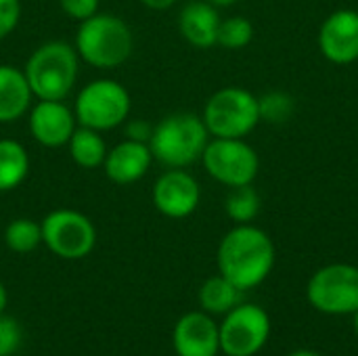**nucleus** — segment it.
<instances>
[{
  "instance_id": "obj_1",
  "label": "nucleus",
  "mask_w": 358,
  "mask_h": 356,
  "mask_svg": "<svg viewBox=\"0 0 358 356\" xmlns=\"http://www.w3.org/2000/svg\"><path fill=\"white\" fill-rule=\"evenodd\" d=\"M218 271L241 292L258 287L275 266V243L258 227L237 225L218 245Z\"/></svg>"
},
{
  "instance_id": "obj_2",
  "label": "nucleus",
  "mask_w": 358,
  "mask_h": 356,
  "mask_svg": "<svg viewBox=\"0 0 358 356\" xmlns=\"http://www.w3.org/2000/svg\"><path fill=\"white\" fill-rule=\"evenodd\" d=\"M80 69V55L73 44L50 40L40 44L25 61L23 73L36 101H65Z\"/></svg>"
},
{
  "instance_id": "obj_3",
  "label": "nucleus",
  "mask_w": 358,
  "mask_h": 356,
  "mask_svg": "<svg viewBox=\"0 0 358 356\" xmlns=\"http://www.w3.org/2000/svg\"><path fill=\"white\" fill-rule=\"evenodd\" d=\"M73 46L84 63L99 69H113L130 59L134 34L122 17L113 13H94L80 21Z\"/></svg>"
},
{
  "instance_id": "obj_4",
  "label": "nucleus",
  "mask_w": 358,
  "mask_h": 356,
  "mask_svg": "<svg viewBox=\"0 0 358 356\" xmlns=\"http://www.w3.org/2000/svg\"><path fill=\"white\" fill-rule=\"evenodd\" d=\"M210 132L201 115L178 111L162 118L153 126L149 138V149L153 159L166 168H189L201 159L206 145L210 143Z\"/></svg>"
},
{
  "instance_id": "obj_5",
  "label": "nucleus",
  "mask_w": 358,
  "mask_h": 356,
  "mask_svg": "<svg viewBox=\"0 0 358 356\" xmlns=\"http://www.w3.org/2000/svg\"><path fill=\"white\" fill-rule=\"evenodd\" d=\"M130 92L124 84L111 78H99L82 86L73 103L78 126H86L99 132L122 126L130 118Z\"/></svg>"
},
{
  "instance_id": "obj_6",
  "label": "nucleus",
  "mask_w": 358,
  "mask_h": 356,
  "mask_svg": "<svg viewBox=\"0 0 358 356\" xmlns=\"http://www.w3.org/2000/svg\"><path fill=\"white\" fill-rule=\"evenodd\" d=\"M212 138H243L260 124L258 99L239 86L214 92L201 115Z\"/></svg>"
},
{
  "instance_id": "obj_7",
  "label": "nucleus",
  "mask_w": 358,
  "mask_h": 356,
  "mask_svg": "<svg viewBox=\"0 0 358 356\" xmlns=\"http://www.w3.org/2000/svg\"><path fill=\"white\" fill-rule=\"evenodd\" d=\"M42 243L63 260L86 258L96 245L92 220L78 210H52L42 218Z\"/></svg>"
},
{
  "instance_id": "obj_8",
  "label": "nucleus",
  "mask_w": 358,
  "mask_h": 356,
  "mask_svg": "<svg viewBox=\"0 0 358 356\" xmlns=\"http://www.w3.org/2000/svg\"><path fill=\"white\" fill-rule=\"evenodd\" d=\"M206 172L224 187L252 185L260 170V157L243 138H210L201 155Z\"/></svg>"
},
{
  "instance_id": "obj_9",
  "label": "nucleus",
  "mask_w": 358,
  "mask_h": 356,
  "mask_svg": "<svg viewBox=\"0 0 358 356\" xmlns=\"http://www.w3.org/2000/svg\"><path fill=\"white\" fill-rule=\"evenodd\" d=\"M308 302L325 315H352L358 311V269L336 262L319 269L306 287Z\"/></svg>"
},
{
  "instance_id": "obj_10",
  "label": "nucleus",
  "mask_w": 358,
  "mask_h": 356,
  "mask_svg": "<svg viewBox=\"0 0 358 356\" xmlns=\"http://www.w3.org/2000/svg\"><path fill=\"white\" fill-rule=\"evenodd\" d=\"M218 334L220 350L227 356H254L264 348L271 336V319L256 304H237L224 315Z\"/></svg>"
},
{
  "instance_id": "obj_11",
  "label": "nucleus",
  "mask_w": 358,
  "mask_h": 356,
  "mask_svg": "<svg viewBox=\"0 0 358 356\" xmlns=\"http://www.w3.org/2000/svg\"><path fill=\"white\" fill-rule=\"evenodd\" d=\"M151 197L159 214L180 220L197 210L201 201V189L195 176L185 168H168L157 176Z\"/></svg>"
},
{
  "instance_id": "obj_12",
  "label": "nucleus",
  "mask_w": 358,
  "mask_h": 356,
  "mask_svg": "<svg viewBox=\"0 0 358 356\" xmlns=\"http://www.w3.org/2000/svg\"><path fill=\"white\" fill-rule=\"evenodd\" d=\"M27 124L34 141L48 149L67 147L78 128L73 107L65 101H36L27 111Z\"/></svg>"
},
{
  "instance_id": "obj_13",
  "label": "nucleus",
  "mask_w": 358,
  "mask_h": 356,
  "mask_svg": "<svg viewBox=\"0 0 358 356\" xmlns=\"http://www.w3.org/2000/svg\"><path fill=\"white\" fill-rule=\"evenodd\" d=\"M319 48L323 57L336 65L358 59V13L342 8L331 13L319 31Z\"/></svg>"
},
{
  "instance_id": "obj_14",
  "label": "nucleus",
  "mask_w": 358,
  "mask_h": 356,
  "mask_svg": "<svg viewBox=\"0 0 358 356\" xmlns=\"http://www.w3.org/2000/svg\"><path fill=\"white\" fill-rule=\"evenodd\" d=\"M172 342L178 356H216L220 353L218 325L208 313H189L180 317Z\"/></svg>"
},
{
  "instance_id": "obj_15",
  "label": "nucleus",
  "mask_w": 358,
  "mask_h": 356,
  "mask_svg": "<svg viewBox=\"0 0 358 356\" xmlns=\"http://www.w3.org/2000/svg\"><path fill=\"white\" fill-rule=\"evenodd\" d=\"M153 153L147 143L124 138L115 147L107 151L103 162V170L107 178L115 185H132L138 183L151 168Z\"/></svg>"
},
{
  "instance_id": "obj_16",
  "label": "nucleus",
  "mask_w": 358,
  "mask_h": 356,
  "mask_svg": "<svg viewBox=\"0 0 358 356\" xmlns=\"http://www.w3.org/2000/svg\"><path fill=\"white\" fill-rule=\"evenodd\" d=\"M220 15L208 0H191L182 6L178 15L180 36L195 48H210L216 44Z\"/></svg>"
},
{
  "instance_id": "obj_17",
  "label": "nucleus",
  "mask_w": 358,
  "mask_h": 356,
  "mask_svg": "<svg viewBox=\"0 0 358 356\" xmlns=\"http://www.w3.org/2000/svg\"><path fill=\"white\" fill-rule=\"evenodd\" d=\"M34 103L31 88L23 69L0 63V124L21 120Z\"/></svg>"
},
{
  "instance_id": "obj_18",
  "label": "nucleus",
  "mask_w": 358,
  "mask_h": 356,
  "mask_svg": "<svg viewBox=\"0 0 358 356\" xmlns=\"http://www.w3.org/2000/svg\"><path fill=\"white\" fill-rule=\"evenodd\" d=\"M29 174V153L13 138H0V193L23 185Z\"/></svg>"
},
{
  "instance_id": "obj_19",
  "label": "nucleus",
  "mask_w": 358,
  "mask_h": 356,
  "mask_svg": "<svg viewBox=\"0 0 358 356\" xmlns=\"http://www.w3.org/2000/svg\"><path fill=\"white\" fill-rule=\"evenodd\" d=\"M103 132L86 128V126H78L67 143L69 155L73 159L76 166L84 168V170H94L101 168L105 157H107V145L101 136Z\"/></svg>"
},
{
  "instance_id": "obj_20",
  "label": "nucleus",
  "mask_w": 358,
  "mask_h": 356,
  "mask_svg": "<svg viewBox=\"0 0 358 356\" xmlns=\"http://www.w3.org/2000/svg\"><path fill=\"white\" fill-rule=\"evenodd\" d=\"M241 290L222 275L210 277L199 290V304L208 315H227L241 304Z\"/></svg>"
},
{
  "instance_id": "obj_21",
  "label": "nucleus",
  "mask_w": 358,
  "mask_h": 356,
  "mask_svg": "<svg viewBox=\"0 0 358 356\" xmlns=\"http://www.w3.org/2000/svg\"><path fill=\"white\" fill-rule=\"evenodd\" d=\"M224 212L235 225H250L260 214V195L252 185L233 187L227 201Z\"/></svg>"
},
{
  "instance_id": "obj_22",
  "label": "nucleus",
  "mask_w": 358,
  "mask_h": 356,
  "mask_svg": "<svg viewBox=\"0 0 358 356\" xmlns=\"http://www.w3.org/2000/svg\"><path fill=\"white\" fill-rule=\"evenodd\" d=\"M4 243L15 254H29L42 243V225L31 218H15L4 229Z\"/></svg>"
},
{
  "instance_id": "obj_23",
  "label": "nucleus",
  "mask_w": 358,
  "mask_h": 356,
  "mask_svg": "<svg viewBox=\"0 0 358 356\" xmlns=\"http://www.w3.org/2000/svg\"><path fill=\"white\" fill-rule=\"evenodd\" d=\"M258 109H260V122L285 124L296 111V101L287 92L273 90V92H266L264 97L258 99Z\"/></svg>"
},
{
  "instance_id": "obj_24",
  "label": "nucleus",
  "mask_w": 358,
  "mask_h": 356,
  "mask_svg": "<svg viewBox=\"0 0 358 356\" xmlns=\"http://www.w3.org/2000/svg\"><path fill=\"white\" fill-rule=\"evenodd\" d=\"M254 38V25L250 19L245 17H229V19H222L220 25H218V38H216V44L224 46V48H231V50H237V48H243L252 42Z\"/></svg>"
},
{
  "instance_id": "obj_25",
  "label": "nucleus",
  "mask_w": 358,
  "mask_h": 356,
  "mask_svg": "<svg viewBox=\"0 0 358 356\" xmlns=\"http://www.w3.org/2000/svg\"><path fill=\"white\" fill-rule=\"evenodd\" d=\"M21 346V327L15 319L0 315V356H10Z\"/></svg>"
},
{
  "instance_id": "obj_26",
  "label": "nucleus",
  "mask_w": 358,
  "mask_h": 356,
  "mask_svg": "<svg viewBox=\"0 0 358 356\" xmlns=\"http://www.w3.org/2000/svg\"><path fill=\"white\" fill-rule=\"evenodd\" d=\"M21 19V0H0V40L10 36Z\"/></svg>"
},
{
  "instance_id": "obj_27",
  "label": "nucleus",
  "mask_w": 358,
  "mask_h": 356,
  "mask_svg": "<svg viewBox=\"0 0 358 356\" xmlns=\"http://www.w3.org/2000/svg\"><path fill=\"white\" fill-rule=\"evenodd\" d=\"M99 2L101 0H59V6L67 17L76 21H84L94 13H99Z\"/></svg>"
},
{
  "instance_id": "obj_28",
  "label": "nucleus",
  "mask_w": 358,
  "mask_h": 356,
  "mask_svg": "<svg viewBox=\"0 0 358 356\" xmlns=\"http://www.w3.org/2000/svg\"><path fill=\"white\" fill-rule=\"evenodd\" d=\"M124 124H126V138L149 145V138L153 134V126L147 120H143V118H128Z\"/></svg>"
},
{
  "instance_id": "obj_29",
  "label": "nucleus",
  "mask_w": 358,
  "mask_h": 356,
  "mask_svg": "<svg viewBox=\"0 0 358 356\" xmlns=\"http://www.w3.org/2000/svg\"><path fill=\"white\" fill-rule=\"evenodd\" d=\"M147 8H151V10H166V8H170V6H174V2L176 0H141Z\"/></svg>"
},
{
  "instance_id": "obj_30",
  "label": "nucleus",
  "mask_w": 358,
  "mask_h": 356,
  "mask_svg": "<svg viewBox=\"0 0 358 356\" xmlns=\"http://www.w3.org/2000/svg\"><path fill=\"white\" fill-rule=\"evenodd\" d=\"M6 302H8V296H6L4 285L0 283V315H4V311H6Z\"/></svg>"
},
{
  "instance_id": "obj_31",
  "label": "nucleus",
  "mask_w": 358,
  "mask_h": 356,
  "mask_svg": "<svg viewBox=\"0 0 358 356\" xmlns=\"http://www.w3.org/2000/svg\"><path fill=\"white\" fill-rule=\"evenodd\" d=\"M208 2L214 4V6L218 8V6H231V4H235L237 0H208Z\"/></svg>"
},
{
  "instance_id": "obj_32",
  "label": "nucleus",
  "mask_w": 358,
  "mask_h": 356,
  "mask_svg": "<svg viewBox=\"0 0 358 356\" xmlns=\"http://www.w3.org/2000/svg\"><path fill=\"white\" fill-rule=\"evenodd\" d=\"M289 356H321L319 353H313V350H296V353H292Z\"/></svg>"
},
{
  "instance_id": "obj_33",
  "label": "nucleus",
  "mask_w": 358,
  "mask_h": 356,
  "mask_svg": "<svg viewBox=\"0 0 358 356\" xmlns=\"http://www.w3.org/2000/svg\"><path fill=\"white\" fill-rule=\"evenodd\" d=\"M355 315V332H357V336H358V311L357 313H352Z\"/></svg>"
}]
</instances>
